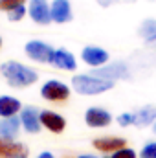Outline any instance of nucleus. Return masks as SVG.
Here are the masks:
<instances>
[{"label":"nucleus","instance_id":"1","mask_svg":"<svg viewBox=\"0 0 156 158\" xmlns=\"http://www.w3.org/2000/svg\"><path fill=\"white\" fill-rule=\"evenodd\" d=\"M0 72L2 76L6 77L7 85L13 86V88H26V86H31L33 83H37L39 79V74L22 64V63H17V61H7L0 66Z\"/></svg>","mask_w":156,"mask_h":158},{"label":"nucleus","instance_id":"2","mask_svg":"<svg viewBox=\"0 0 156 158\" xmlns=\"http://www.w3.org/2000/svg\"><path fill=\"white\" fill-rule=\"evenodd\" d=\"M72 88L81 96H99L114 88V81H107L94 74H77L72 77Z\"/></svg>","mask_w":156,"mask_h":158},{"label":"nucleus","instance_id":"3","mask_svg":"<svg viewBox=\"0 0 156 158\" xmlns=\"http://www.w3.org/2000/svg\"><path fill=\"white\" fill-rule=\"evenodd\" d=\"M40 96L46 99V101H55V103H61V101H66L70 98V86L59 79H50L42 85L40 88Z\"/></svg>","mask_w":156,"mask_h":158},{"label":"nucleus","instance_id":"4","mask_svg":"<svg viewBox=\"0 0 156 158\" xmlns=\"http://www.w3.org/2000/svg\"><path fill=\"white\" fill-rule=\"evenodd\" d=\"M92 74L97 76V77L107 79V81H117V79H129L130 77V70H129L127 63H123V61L109 63V64H105L101 68H96Z\"/></svg>","mask_w":156,"mask_h":158},{"label":"nucleus","instance_id":"5","mask_svg":"<svg viewBox=\"0 0 156 158\" xmlns=\"http://www.w3.org/2000/svg\"><path fill=\"white\" fill-rule=\"evenodd\" d=\"M24 50H26V55L31 61H37V63H51V57L55 53V50L50 44L42 42V40H30V42H26Z\"/></svg>","mask_w":156,"mask_h":158},{"label":"nucleus","instance_id":"6","mask_svg":"<svg viewBox=\"0 0 156 158\" xmlns=\"http://www.w3.org/2000/svg\"><path fill=\"white\" fill-rule=\"evenodd\" d=\"M81 59H83L84 64H88V66H92L96 70V68H101V66L109 64L110 55H109V52L105 48H99V46H84L83 52H81Z\"/></svg>","mask_w":156,"mask_h":158},{"label":"nucleus","instance_id":"7","mask_svg":"<svg viewBox=\"0 0 156 158\" xmlns=\"http://www.w3.org/2000/svg\"><path fill=\"white\" fill-rule=\"evenodd\" d=\"M28 15L35 24L46 26L51 22V4H48V0H30Z\"/></svg>","mask_w":156,"mask_h":158},{"label":"nucleus","instance_id":"8","mask_svg":"<svg viewBox=\"0 0 156 158\" xmlns=\"http://www.w3.org/2000/svg\"><path fill=\"white\" fill-rule=\"evenodd\" d=\"M84 123L92 129H103L112 123V114L103 107H90L84 112Z\"/></svg>","mask_w":156,"mask_h":158},{"label":"nucleus","instance_id":"9","mask_svg":"<svg viewBox=\"0 0 156 158\" xmlns=\"http://www.w3.org/2000/svg\"><path fill=\"white\" fill-rule=\"evenodd\" d=\"M92 145H94L99 153L114 155L116 151L127 147V140L121 138V136H101V138H96V140L92 142Z\"/></svg>","mask_w":156,"mask_h":158},{"label":"nucleus","instance_id":"10","mask_svg":"<svg viewBox=\"0 0 156 158\" xmlns=\"http://www.w3.org/2000/svg\"><path fill=\"white\" fill-rule=\"evenodd\" d=\"M20 123L24 127L26 132L30 134H37L42 127L40 123V112L35 109V107H24L22 112H20Z\"/></svg>","mask_w":156,"mask_h":158},{"label":"nucleus","instance_id":"11","mask_svg":"<svg viewBox=\"0 0 156 158\" xmlns=\"http://www.w3.org/2000/svg\"><path fill=\"white\" fill-rule=\"evenodd\" d=\"M74 19L70 0H53L51 2V20L57 24H66Z\"/></svg>","mask_w":156,"mask_h":158},{"label":"nucleus","instance_id":"12","mask_svg":"<svg viewBox=\"0 0 156 158\" xmlns=\"http://www.w3.org/2000/svg\"><path fill=\"white\" fill-rule=\"evenodd\" d=\"M40 123H42V127H46L48 131H51L55 134H61L66 129V119L59 112H53V110H40Z\"/></svg>","mask_w":156,"mask_h":158},{"label":"nucleus","instance_id":"13","mask_svg":"<svg viewBox=\"0 0 156 158\" xmlns=\"http://www.w3.org/2000/svg\"><path fill=\"white\" fill-rule=\"evenodd\" d=\"M50 64H53V66L59 68V70H68V72H74V70L77 68V61H76L74 53L68 52V50H64V48L55 50V53H53Z\"/></svg>","mask_w":156,"mask_h":158},{"label":"nucleus","instance_id":"14","mask_svg":"<svg viewBox=\"0 0 156 158\" xmlns=\"http://www.w3.org/2000/svg\"><path fill=\"white\" fill-rule=\"evenodd\" d=\"M0 158H28V147L24 143L0 138Z\"/></svg>","mask_w":156,"mask_h":158},{"label":"nucleus","instance_id":"15","mask_svg":"<svg viewBox=\"0 0 156 158\" xmlns=\"http://www.w3.org/2000/svg\"><path fill=\"white\" fill-rule=\"evenodd\" d=\"M20 118H2L0 119V138L4 140H15L20 132Z\"/></svg>","mask_w":156,"mask_h":158},{"label":"nucleus","instance_id":"16","mask_svg":"<svg viewBox=\"0 0 156 158\" xmlns=\"http://www.w3.org/2000/svg\"><path fill=\"white\" fill-rule=\"evenodd\" d=\"M156 121V105H143L134 112V125L136 127H153Z\"/></svg>","mask_w":156,"mask_h":158},{"label":"nucleus","instance_id":"17","mask_svg":"<svg viewBox=\"0 0 156 158\" xmlns=\"http://www.w3.org/2000/svg\"><path fill=\"white\" fill-rule=\"evenodd\" d=\"M18 112H22V105L13 96H0V116L2 118H13Z\"/></svg>","mask_w":156,"mask_h":158},{"label":"nucleus","instance_id":"18","mask_svg":"<svg viewBox=\"0 0 156 158\" xmlns=\"http://www.w3.org/2000/svg\"><path fill=\"white\" fill-rule=\"evenodd\" d=\"M140 35L147 44H153L156 40V19H145L140 26Z\"/></svg>","mask_w":156,"mask_h":158},{"label":"nucleus","instance_id":"19","mask_svg":"<svg viewBox=\"0 0 156 158\" xmlns=\"http://www.w3.org/2000/svg\"><path fill=\"white\" fill-rule=\"evenodd\" d=\"M140 158H156V140L147 142L142 149H140Z\"/></svg>","mask_w":156,"mask_h":158},{"label":"nucleus","instance_id":"20","mask_svg":"<svg viewBox=\"0 0 156 158\" xmlns=\"http://www.w3.org/2000/svg\"><path fill=\"white\" fill-rule=\"evenodd\" d=\"M26 13H28V7H26V6H18V7L7 11V19H9L11 22H17V20H22Z\"/></svg>","mask_w":156,"mask_h":158},{"label":"nucleus","instance_id":"21","mask_svg":"<svg viewBox=\"0 0 156 158\" xmlns=\"http://www.w3.org/2000/svg\"><path fill=\"white\" fill-rule=\"evenodd\" d=\"M116 121L119 127H130L134 125V112H121L116 118Z\"/></svg>","mask_w":156,"mask_h":158},{"label":"nucleus","instance_id":"22","mask_svg":"<svg viewBox=\"0 0 156 158\" xmlns=\"http://www.w3.org/2000/svg\"><path fill=\"white\" fill-rule=\"evenodd\" d=\"M26 0H0V9L2 11H11L18 6H24Z\"/></svg>","mask_w":156,"mask_h":158},{"label":"nucleus","instance_id":"23","mask_svg":"<svg viewBox=\"0 0 156 158\" xmlns=\"http://www.w3.org/2000/svg\"><path fill=\"white\" fill-rule=\"evenodd\" d=\"M110 158H140V155L134 149H130V147H123V149L116 151Z\"/></svg>","mask_w":156,"mask_h":158},{"label":"nucleus","instance_id":"24","mask_svg":"<svg viewBox=\"0 0 156 158\" xmlns=\"http://www.w3.org/2000/svg\"><path fill=\"white\" fill-rule=\"evenodd\" d=\"M96 2H97V4H99L101 7H109V6H112V4H114L116 0H96Z\"/></svg>","mask_w":156,"mask_h":158},{"label":"nucleus","instance_id":"25","mask_svg":"<svg viewBox=\"0 0 156 158\" xmlns=\"http://www.w3.org/2000/svg\"><path fill=\"white\" fill-rule=\"evenodd\" d=\"M37 158H55V156H53V155H51L50 151H44V153H40V155H39Z\"/></svg>","mask_w":156,"mask_h":158},{"label":"nucleus","instance_id":"26","mask_svg":"<svg viewBox=\"0 0 156 158\" xmlns=\"http://www.w3.org/2000/svg\"><path fill=\"white\" fill-rule=\"evenodd\" d=\"M77 158H99V156H96V155H79Z\"/></svg>","mask_w":156,"mask_h":158},{"label":"nucleus","instance_id":"27","mask_svg":"<svg viewBox=\"0 0 156 158\" xmlns=\"http://www.w3.org/2000/svg\"><path fill=\"white\" fill-rule=\"evenodd\" d=\"M151 129H153V132H154V134H156V121H154V123H153V127H151Z\"/></svg>","mask_w":156,"mask_h":158},{"label":"nucleus","instance_id":"28","mask_svg":"<svg viewBox=\"0 0 156 158\" xmlns=\"http://www.w3.org/2000/svg\"><path fill=\"white\" fill-rule=\"evenodd\" d=\"M0 46H2V37H0Z\"/></svg>","mask_w":156,"mask_h":158},{"label":"nucleus","instance_id":"29","mask_svg":"<svg viewBox=\"0 0 156 158\" xmlns=\"http://www.w3.org/2000/svg\"><path fill=\"white\" fill-rule=\"evenodd\" d=\"M105 158H110V156H105Z\"/></svg>","mask_w":156,"mask_h":158}]
</instances>
